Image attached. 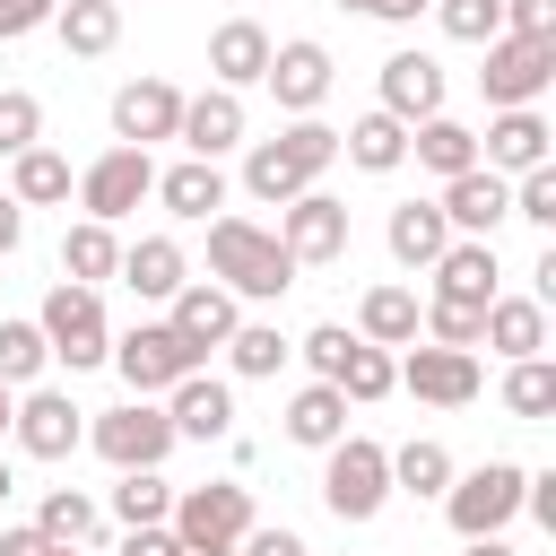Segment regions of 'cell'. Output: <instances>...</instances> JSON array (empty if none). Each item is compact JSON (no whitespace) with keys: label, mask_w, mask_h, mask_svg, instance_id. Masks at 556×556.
Wrapping results in <instances>:
<instances>
[{"label":"cell","mask_w":556,"mask_h":556,"mask_svg":"<svg viewBox=\"0 0 556 556\" xmlns=\"http://www.w3.org/2000/svg\"><path fill=\"white\" fill-rule=\"evenodd\" d=\"M208 278L235 295V304H278L295 287V261L269 226L252 217H208Z\"/></svg>","instance_id":"6da1fadb"},{"label":"cell","mask_w":556,"mask_h":556,"mask_svg":"<svg viewBox=\"0 0 556 556\" xmlns=\"http://www.w3.org/2000/svg\"><path fill=\"white\" fill-rule=\"evenodd\" d=\"M330 165H339V130L304 113V122H287L278 139H252V156H243V191L269 200V208H287V200L313 191Z\"/></svg>","instance_id":"7a4b0ae2"},{"label":"cell","mask_w":556,"mask_h":556,"mask_svg":"<svg viewBox=\"0 0 556 556\" xmlns=\"http://www.w3.org/2000/svg\"><path fill=\"white\" fill-rule=\"evenodd\" d=\"M252 521H261V513H252V486H243V478L182 486V495H174V513H165V530H174L182 547H208V556H235Z\"/></svg>","instance_id":"3957f363"},{"label":"cell","mask_w":556,"mask_h":556,"mask_svg":"<svg viewBox=\"0 0 556 556\" xmlns=\"http://www.w3.org/2000/svg\"><path fill=\"white\" fill-rule=\"evenodd\" d=\"M35 330H43V348H52L70 374H87V365H104V356H113V321H104V295H96V287H70V278L43 295Z\"/></svg>","instance_id":"277c9868"},{"label":"cell","mask_w":556,"mask_h":556,"mask_svg":"<svg viewBox=\"0 0 556 556\" xmlns=\"http://www.w3.org/2000/svg\"><path fill=\"white\" fill-rule=\"evenodd\" d=\"M113 365H122L130 400H165V391H174V382H191L208 356H200L174 321H139V330H122V339H113Z\"/></svg>","instance_id":"5b68a950"},{"label":"cell","mask_w":556,"mask_h":556,"mask_svg":"<svg viewBox=\"0 0 556 556\" xmlns=\"http://www.w3.org/2000/svg\"><path fill=\"white\" fill-rule=\"evenodd\" d=\"M321 504H330L339 521H374V513L391 504V452L365 443V434H339V443L321 452Z\"/></svg>","instance_id":"8992f818"},{"label":"cell","mask_w":556,"mask_h":556,"mask_svg":"<svg viewBox=\"0 0 556 556\" xmlns=\"http://www.w3.org/2000/svg\"><path fill=\"white\" fill-rule=\"evenodd\" d=\"M521 478H530V469H513V460L452 469V486H443V521H452L460 539H504V521L521 513Z\"/></svg>","instance_id":"52a82bcc"},{"label":"cell","mask_w":556,"mask_h":556,"mask_svg":"<svg viewBox=\"0 0 556 556\" xmlns=\"http://www.w3.org/2000/svg\"><path fill=\"white\" fill-rule=\"evenodd\" d=\"M478 87H486V104H495V113H521V104H539V96L556 87V43L495 35V43H486V70H478Z\"/></svg>","instance_id":"ba28073f"},{"label":"cell","mask_w":556,"mask_h":556,"mask_svg":"<svg viewBox=\"0 0 556 556\" xmlns=\"http://www.w3.org/2000/svg\"><path fill=\"white\" fill-rule=\"evenodd\" d=\"M87 443H96L113 469H156V460L174 452V417H165L156 400H122V408H104V417L87 426Z\"/></svg>","instance_id":"9c48e42d"},{"label":"cell","mask_w":556,"mask_h":556,"mask_svg":"<svg viewBox=\"0 0 556 556\" xmlns=\"http://www.w3.org/2000/svg\"><path fill=\"white\" fill-rule=\"evenodd\" d=\"M148 191H156V165H148V148H122V139L78 174V200H87V217H96V226H122Z\"/></svg>","instance_id":"30bf717a"},{"label":"cell","mask_w":556,"mask_h":556,"mask_svg":"<svg viewBox=\"0 0 556 556\" xmlns=\"http://www.w3.org/2000/svg\"><path fill=\"white\" fill-rule=\"evenodd\" d=\"M278 243H287V261H295V269L339 261V252H348V200H330L321 182H313V191H295V200L278 208Z\"/></svg>","instance_id":"8fae6325"},{"label":"cell","mask_w":556,"mask_h":556,"mask_svg":"<svg viewBox=\"0 0 556 556\" xmlns=\"http://www.w3.org/2000/svg\"><path fill=\"white\" fill-rule=\"evenodd\" d=\"M434 208H443V226H452V235L495 243V226L513 217V182H504V174H486V165H469V174H452V182H443V200H434Z\"/></svg>","instance_id":"7c38bea8"},{"label":"cell","mask_w":556,"mask_h":556,"mask_svg":"<svg viewBox=\"0 0 556 556\" xmlns=\"http://www.w3.org/2000/svg\"><path fill=\"white\" fill-rule=\"evenodd\" d=\"M391 365H400V391H417L426 408H469L478 400V356L469 348H408Z\"/></svg>","instance_id":"4fadbf2b"},{"label":"cell","mask_w":556,"mask_h":556,"mask_svg":"<svg viewBox=\"0 0 556 556\" xmlns=\"http://www.w3.org/2000/svg\"><path fill=\"white\" fill-rule=\"evenodd\" d=\"M9 434H17V452H35V460H70L78 443H87V417L70 408V391H26L17 400V417H9Z\"/></svg>","instance_id":"5bb4252c"},{"label":"cell","mask_w":556,"mask_h":556,"mask_svg":"<svg viewBox=\"0 0 556 556\" xmlns=\"http://www.w3.org/2000/svg\"><path fill=\"white\" fill-rule=\"evenodd\" d=\"M182 130V87L174 78H130L122 96H113V139L122 148H156V139H174Z\"/></svg>","instance_id":"9a60e30c"},{"label":"cell","mask_w":556,"mask_h":556,"mask_svg":"<svg viewBox=\"0 0 556 556\" xmlns=\"http://www.w3.org/2000/svg\"><path fill=\"white\" fill-rule=\"evenodd\" d=\"M261 87L304 122L321 96H330V52L313 43V35H295V43H269V70H261Z\"/></svg>","instance_id":"2e32d148"},{"label":"cell","mask_w":556,"mask_h":556,"mask_svg":"<svg viewBox=\"0 0 556 556\" xmlns=\"http://www.w3.org/2000/svg\"><path fill=\"white\" fill-rule=\"evenodd\" d=\"M382 113L408 122V130L434 122V113H443V61H434V52H391V61H382Z\"/></svg>","instance_id":"e0dca14e"},{"label":"cell","mask_w":556,"mask_h":556,"mask_svg":"<svg viewBox=\"0 0 556 556\" xmlns=\"http://www.w3.org/2000/svg\"><path fill=\"white\" fill-rule=\"evenodd\" d=\"M547 139H556V130L539 122V104H521V113H495V122H486V139H478V165L513 182V174L547 165Z\"/></svg>","instance_id":"ac0fdd59"},{"label":"cell","mask_w":556,"mask_h":556,"mask_svg":"<svg viewBox=\"0 0 556 556\" xmlns=\"http://www.w3.org/2000/svg\"><path fill=\"white\" fill-rule=\"evenodd\" d=\"M165 321H174V330H182V339H191V348L208 356V348H226V339H235L243 304H235V295H226L217 278H182V287H174V313H165Z\"/></svg>","instance_id":"d6986e66"},{"label":"cell","mask_w":556,"mask_h":556,"mask_svg":"<svg viewBox=\"0 0 556 556\" xmlns=\"http://www.w3.org/2000/svg\"><path fill=\"white\" fill-rule=\"evenodd\" d=\"M495 243H469V235H452L443 243V261H434V304H495Z\"/></svg>","instance_id":"ffe728a7"},{"label":"cell","mask_w":556,"mask_h":556,"mask_svg":"<svg viewBox=\"0 0 556 556\" xmlns=\"http://www.w3.org/2000/svg\"><path fill=\"white\" fill-rule=\"evenodd\" d=\"M165 417H174V443H182V434H191V443H217V434H235V391H226L217 374H191V382L165 391Z\"/></svg>","instance_id":"44dd1931"},{"label":"cell","mask_w":556,"mask_h":556,"mask_svg":"<svg viewBox=\"0 0 556 556\" xmlns=\"http://www.w3.org/2000/svg\"><path fill=\"white\" fill-rule=\"evenodd\" d=\"M261 70H269V26L226 17V26L208 35V78H217L226 96H243V87H261Z\"/></svg>","instance_id":"7402d4cb"},{"label":"cell","mask_w":556,"mask_h":556,"mask_svg":"<svg viewBox=\"0 0 556 556\" xmlns=\"http://www.w3.org/2000/svg\"><path fill=\"white\" fill-rule=\"evenodd\" d=\"M191 156H226V148H243V96H226V87H208V96H182V130H174Z\"/></svg>","instance_id":"603a6c76"},{"label":"cell","mask_w":556,"mask_h":556,"mask_svg":"<svg viewBox=\"0 0 556 556\" xmlns=\"http://www.w3.org/2000/svg\"><path fill=\"white\" fill-rule=\"evenodd\" d=\"M130 295H156V304H174V287L191 278V261H182V243L174 235H139V243H122V269H113Z\"/></svg>","instance_id":"cb8c5ba5"},{"label":"cell","mask_w":556,"mask_h":556,"mask_svg":"<svg viewBox=\"0 0 556 556\" xmlns=\"http://www.w3.org/2000/svg\"><path fill=\"white\" fill-rule=\"evenodd\" d=\"M382 243H391V261H400V269H434V261H443V243H452V226H443V208H434V200H400V208H391V226H382Z\"/></svg>","instance_id":"d4e9b609"},{"label":"cell","mask_w":556,"mask_h":556,"mask_svg":"<svg viewBox=\"0 0 556 556\" xmlns=\"http://www.w3.org/2000/svg\"><path fill=\"white\" fill-rule=\"evenodd\" d=\"M478 339H486L495 356H513V365H521V356H539V348H547V304H539V295H495Z\"/></svg>","instance_id":"484cf974"},{"label":"cell","mask_w":556,"mask_h":556,"mask_svg":"<svg viewBox=\"0 0 556 556\" xmlns=\"http://www.w3.org/2000/svg\"><path fill=\"white\" fill-rule=\"evenodd\" d=\"M52 35H61V52L96 61V52L122 43V0H61V9H52Z\"/></svg>","instance_id":"4316f807"},{"label":"cell","mask_w":556,"mask_h":556,"mask_svg":"<svg viewBox=\"0 0 556 556\" xmlns=\"http://www.w3.org/2000/svg\"><path fill=\"white\" fill-rule=\"evenodd\" d=\"M156 200H165L174 217L208 226V208H226V174H217L208 156H182V165H165V174H156Z\"/></svg>","instance_id":"83f0119b"},{"label":"cell","mask_w":556,"mask_h":556,"mask_svg":"<svg viewBox=\"0 0 556 556\" xmlns=\"http://www.w3.org/2000/svg\"><path fill=\"white\" fill-rule=\"evenodd\" d=\"M417 295L408 287H365V304H356V339L365 348H417Z\"/></svg>","instance_id":"f1b7e54d"},{"label":"cell","mask_w":556,"mask_h":556,"mask_svg":"<svg viewBox=\"0 0 556 556\" xmlns=\"http://www.w3.org/2000/svg\"><path fill=\"white\" fill-rule=\"evenodd\" d=\"M339 148H348V165H365V174H400V165H408V122H391V113L374 104L365 122L339 130Z\"/></svg>","instance_id":"f546056e"},{"label":"cell","mask_w":556,"mask_h":556,"mask_svg":"<svg viewBox=\"0 0 556 556\" xmlns=\"http://www.w3.org/2000/svg\"><path fill=\"white\" fill-rule=\"evenodd\" d=\"M408 156H417L426 174H443V182H452V174H469V165H478V130H469V122H452V113H434V122H417V130H408Z\"/></svg>","instance_id":"4dcf8cb0"},{"label":"cell","mask_w":556,"mask_h":556,"mask_svg":"<svg viewBox=\"0 0 556 556\" xmlns=\"http://www.w3.org/2000/svg\"><path fill=\"white\" fill-rule=\"evenodd\" d=\"M113 269H122V235L96 226V217H78V226L61 235V278H70V287H104Z\"/></svg>","instance_id":"1f68e13d"},{"label":"cell","mask_w":556,"mask_h":556,"mask_svg":"<svg viewBox=\"0 0 556 556\" xmlns=\"http://www.w3.org/2000/svg\"><path fill=\"white\" fill-rule=\"evenodd\" d=\"M348 434V400L330 391V382H304L295 400H287V443H304V452H330Z\"/></svg>","instance_id":"d6a6232c"},{"label":"cell","mask_w":556,"mask_h":556,"mask_svg":"<svg viewBox=\"0 0 556 556\" xmlns=\"http://www.w3.org/2000/svg\"><path fill=\"white\" fill-rule=\"evenodd\" d=\"M9 200L17 208H52V200H70V156L61 148H26V156H9Z\"/></svg>","instance_id":"836d02e7"},{"label":"cell","mask_w":556,"mask_h":556,"mask_svg":"<svg viewBox=\"0 0 556 556\" xmlns=\"http://www.w3.org/2000/svg\"><path fill=\"white\" fill-rule=\"evenodd\" d=\"M330 391H339V400H356V408H374V400H391V391H400V365H391V348H365V339H356Z\"/></svg>","instance_id":"e575fe53"},{"label":"cell","mask_w":556,"mask_h":556,"mask_svg":"<svg viewBox=\"0 0 556 556\" xmlns=\"http://www.w3.org/2000/svg\"><path fill=\"white\" fill-rule=\"evenodd\" d=\"M443 486H452V452L434 434H417V443L391 452V495H443Z\"/></svg>","instance_id":"d590c367"},{"label":"cell","mask_w":556,"mask_h":556,"mask_svg":"<svg viewBox=\"0 0 556 556\" xmlns=\"http://www.w3.org/2000/svg\"><path fill=\"white\" fill-rule=\"evenodd\" d=\"M174 513V486L156 478V469H122V486H113V521L122 530H156Z\"/></svg>","instance_id":"8d00e7d4"},{"label":"cell","mask_w":556,"mask_h":556,"mask_svg":"<svg viewBox=\"0 0 556 556\" xmlns=\"http://www.w3.org/2000/svg\"><path fill=\"white\" fill-rule=\"evenodd\" d=\"M226 356H235V374H243V382H269V374H278V365H287L295 348L278 339V321H235Z\"/></svg>","instance_id":"74e56055"},{"label":"cell","mask_w":556,"mask_h":556,"mask_svg":"<svg viewBox=\"0 0 556 556\" xmlns=\"http://www.w3.org/2000/svg\"><path fill=\"white\" fill-rule=\"evenodd\" d=\"M35 530H43L52 547H87V539H96V504H87L78 486H52L43 513H35Z\"/></svg>","instance_id":"f35d334b"},{"label":"cell","mask_w":556,"mask_h":556,"mask_svg":"<svg viewBox=\"0 0 556 556\" xmlns=\"http://www.w3.org/2000/svg\"><path fill=\"white\" fill-rule=\"evenodd\" d=\"M504 408H513V417H556V365H547V356H521V365L504 374Z\"/></svg>","instance_id":"ab89813d"},{"label":"cell","mask_w":556,"mask_h":556,"mask_svg":"<svg viewBox=\"0 0 556 556\" xmlns=\"http://www.w3.org/2000/svg\"><path fill=\"white\" fill-rule=\"evenodd\" d=\"M52 365V348H43V330L35 321H0V382L17 391V382H35Z\"/></svg>","instance_id":"60d3db41"},{"label":"cell","mask_w":556,"mask_h":556,"mask_svg":"<svg viewBox=\"0 0 556 556\" xmlns=\"http://www.w3.org/2000/svg\"><path fill=\"white\" fill-rule=\"evenodd\" d=\"M417 330H426V348H469V356H478L486 313H478V304H426V313H417Z\"/></svg>","instance_id":"b9f144b4"},{"label":"cell","mask_w":556,"mask_h":556,"mask_svg":"<svg viewBox=\"0 0 556 556\" xmlns=\"http://www.w3.org/2000/svg\"><path fill=\"white\" fill-rule=\"evenodd\" d=\"M434 17H443L452 43H495L504 35V9L495 0H434Z\"/></svg>","instance_id":"7bdbcfd3"},{"label":"cell","mask_w":556,"mask_h":556,"mask_svg":"<svg viewBox=\"0 0 556 556\" xmlns=\"http://www.w3.org/2000/svg\"><path fill=\"white\" fill-rule=\"evenodd\" d=\"M43 139V104L26 87H0V156H26Z\"/></svg>","instance_id":"ee69618b"},{"label":"cell","mask_w":556,"mask_h":556,"mask_svg":"<svg viewBox=\"0 0 556 556\" xmlns=\"http://www.w3.org/2000/svg\"><path fill=\"white\" fill-rule=\"evenodd\" d=\"M295 348H304V365H313V382H339V365H348V348H356V330H348V321H321V330H304Z\"/></svg>","instance_id":"f6af8a7d"},{"label":"cell","mask_w":556,"mask_h":556,"mask_svg":"<svg viewBox=\"0 0 556 556\" xmlns=\"http://www.w3.org/2000/svg\"><path fill=\"white\" fill-rule=\"evenodd\" d=\"M513 217H530V226H556V165H530V174H513Z\"/></svg>","instance_id":"bcb514c9"},{"label":"cell","mask_w":556,"mask_h":556,"mask_svg":"<svg viewBox=\"0 0 556 556\" xmlns=\"http://www.w3.org/2000/svg\"><path fill=\"white\" fill-rule=\"evenodd\" d=\"M504 9V35H530V43H556V0H495Z\"/></svg>","instance_id":"7dc6e473"},{"label":"cell","mask_w":556,"mask_h":556,"mask_svg":"<svg viewBox=\"0 0 556 556\" xmlns=\"http://www.w3.org/2000/svg\"><path fill=\"white\" fill-rule=\"evenodd\" d=\"M52 9H61V0H0V43H17V35H35V26H52Z\"/></svg>","instance_id":"c3c4849f"},{"label":"cell","mask_w":556,"mask_h":556,"mask_svg":"<svg viewBox=\"0 0 556 556\" xmlns=\"http://www.w3.org/2000/svg\"><path fill=\"white\" fill-rule=\"evenodd\" d=\"M235 556H313V547H304V539H295V530H269V521H252V530H243V547H235Z\"/></svg>","instance_id":"681fc988"},{"label":"cell","mask_w":556,"mask_h":556,"mask_svg":"<svg viewBox=\"0 0 556 556\" xmlns=\"http://www.w3.org/2000/svg\"><path fill=\"white\" fill-rule=\"evenodd\" d=\"M113 556H182V539H174V530L156 521V530H130V539H122Z\"/></svg>","instance_id":"f907efd6"},{"label":"cell","mask_w":556,"mask_h":556,"mask_svg":"<svg viewBox=\"0 0 556 556\" xmlns=\"http://www.w3.org/2000/svg\"><path fill=\"white\" fill-rule=\"evenodd\" d=\"M0 556H52V539L35 521H17V530H0Z\"/></svg>","instance_id":"816d5d0a"},{"label":"cell","mask_w":556,"mask_h":556,"mask_svg":"<svg viewBox=\"0 0 556 556\" xmlns=\"http://www.w3.org/2000/svg\"><path fill=\"white\" fill-rule=\"evenodd\" d=\"M17 243H26V208H17V200H9V191H0V261H9V252H17Z\"/></svg>","instance_id":"f5cc1de1"},{"label":"cell","mask_w":556,"mask_h":556,"mask_svg":"<svg viewBox=\"0 0 556 556\" xmlns=\"http://www.w3.org/2000/svg\"><path fill=\"white\" fill-rule=\"evenodd\" d=\"M417 9H434V0H374V17H382V26H408Z\"/></svg>","instance_id":"db71d44e"},{"label":"cell","mask_w":556,"mask_h":556,"mask_svg":"<svg viewBox=\"0 0 556 556\" xmlns=\"http://www.w3.org/2000/svg\"><path fill=\"white\" fill-rule=\"evenodd\" d=\"M460 556H513L504 539H460Z\"/></svg>","instance_id":"11a10c76"},{"label":"cell","mask_w":556,"mask_h":556,"mask_svg":"<svg viewBox=\"0 0 556 556\" xmlns=\"http://www.w3.org/2000/svg\"><path fill=\"white\" fill-rule=\"evenodd\" d=\"M9 417H17V391H9V382H0V434H9Z\"/></svg>","instance_id":"9f6ffc18"},{"label":"cell","mask_w":556,"mask_h":556,"mask_svg":"<svg viewBox=\"0 0 556 556\" xmlns=\"http://www.w3.org/2000/svg\"><path fill=\"white\" fill-rule=\"evenodd\" d=\"M330 9H365V17H374V0H330Z\"/></svg>","instance_id":"6f0895ef"},{"label":"cell","mask_w":556,"mask_h":556,"mask_svg":"<svg viewBox=\"0 0 556 556\" xmlns=\"http://www.w3.org/2000/svg\"><path fill=\"white\" fill-rule=\"evenodd\" d=\"M9 486H17V478H9V460H0V504H9Z\"/></svg>","instance_id":"680465c9"},{"label":"cell","mask_w":556,"mask_h":556,"mask_svg":"<svg viewBox=\"0 0 556 556\" xmlns=\"http://www.w3.org/2000/svg\"><path fill=\"white\" fill-rule=\"evenodd\" d=\"M52 556H96V547H52Z\"/></svg>","instance_id":"91938a15"}]
</instances>
